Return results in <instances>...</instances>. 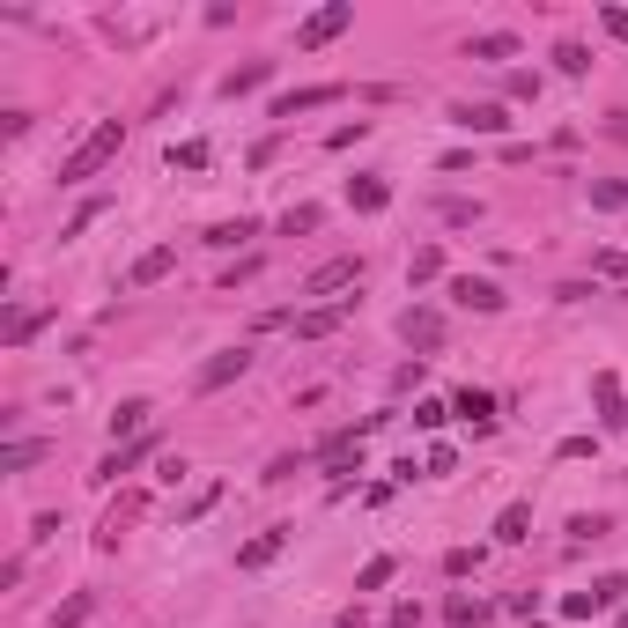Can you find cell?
<instances>
[{
    "instance_id": "obj_1",
    "label": "cell",
    "mask_w": 628,
    "mask_h": 628,
    "mask_svg": "<svg viewBox=\"0 0 628 628\" xmlns=\"http://www.w3.org/2000/svg\"><path fill=\"white\" fill-rule=\"evenodd\" d=\"M119 148H126V126H119V119H97V126L82 133V141H74V156L60 163V185H82V178H97V170H104L111 156H119Z\"/></svg>"
},
{
    "instance_id": "obj_2",
    "label": "cell",
    "mask_w": 628,
    "mask_h": 628,
    "mask_svg": "<svg viewBox=\"0 0 628 628\" xmlns=\"http://www.w3.org/2000/svg\"><path fill=\"white\" fill-rule=\"evenodd\" d=\"M340 30H355V0H333V8L303 15V23H296V52H318V45H333Z\"/></svg>"
},
{
    "instance_id": "obj_3",
    "label": "cell",
    "mask_w": 628,
    "mask_h": 628,
    "mask_svg": "<svg viewBox=\"0 0 628 628\" xmlns=\"http://www.w3.org/2000/svg\"><path fill=\"white\" fill-rule=\"evenodd\" d=\"M252 370V348H222V355H207V363L193 370V392L207 399V392H222V385H237V377Z\"/></svg>"
},
{
    "instance_id": "obj_4",
    "label": "cell",
    "mask_w": 628,
    "mask_h": 628,
    "mask_svg": "<svg viewBox=\"0 0 628 628\" xmlns=\"http://www.w3.org/2000/svg\"><path fill=\"white\" fill-rule=\"evenodd\" d=\"M348 89L340 82H311V89H281L274 104H266V119H296V111H326V104H340Z\"/></svg>"
},
{
    "instance_id": "obj_5",
    "label": "cell",
    "mask_w": 628,
    "mask_h": 628,
    "mask_svg": "<svg viewBox=\"0 0 628 628\" xmlns=\"http://www.w3.org/2000/svg\"><path fill=\"white\" fill-rule=\"evenodd\" d=\"M348 311H355V296H340V303H311V311H296V340H333L340 326H348Z\"/></svg>"
},
{
    "instance_id": "obj_6",
    "label": "cell",
    "mask_w": 628,
    "mask_h": 628,
    "mask_svg": "<svg viewBox=\"0 0 628 628\" xmlns=\"http://www.w3.org/2000/svg\"><path fill=\"white\" fill-rule=\"evenodd\" d=\"M399 340H407V348H444V311L407 303V311H399Z\"/></svg>"
},
{
    "instance_id": "obj_7",
    "label": "cell",
    "mask_w": 628,
    "mask_h": 628,
    "mask_svg": "<svg viewBox=\"0 0 628 628\" xmlns=\"http://www.w3.org/2000/svg\"><path fill=\"white\" fill-rule=\"evenodd\" d=\"M355 281H363V259H326V266H311V274H303L296 296H333V289H355Z\"/></svg>"
},
{
    "instance_id": "obj_8",
    "label": "cell",
    "mask_w": 628,
    "mask_h": 628,
    "mask_svg": "<svg viewBox=\"0 0 628 628\" xmlns=\"http://www.w3.org/2000/svg\"><path fill=\"white\" fill-rule=\"evenodd\" d=\"M141 459H163V436H133V444H119V451H111V459L97 466V473H89V481H119V473H133V466H141Z\"/></svg>"
},
{
    "instance_id": "obj_9",
    "label": "cell",
    "mask_w": 628,
    "mask_h": 628,
    "mask_svg": "<svg viewBox=\"0 0 628 628\" xmlns=\"http://www.w3.org/2000/svg\"><path fill=\"white\" fill-rule=\"evenodd\" d=\"M451 303H466V311L496 318V311H503V289H496V281H481V274H451Z\"/></svg>"
},
{
    "instance_id": "obj_10",
    "label": "cell",
    "mask_w": 628,
    "mask_h": 628,
    "mask_svg": "<svg viewBox=\"0 0 628 628\" xmlns=\"http://www.w3.org/2000/svg\"><path fill=\"white\" fill-rule=\"evenodd\" d=\"M621 592H628L621 577H599L592 592H569V599H562V614H569V621H592V614H606V606H614Z\"/></svg>"
},
{
    "instance_id": "obj_11",
    "label": "cell",
    "mask_w": 628,
    "mask_h": 628,
    "mask_svg": "<svg viewBox=\"0 0 628 628\" xmlns=\"http://www.w3.org/2000/svg\"><path fill=\"white\" fill-rule=\"evenodd\" d=\"M592 407H599V429H628V399H621V377L614 370L592 377Z\"/></svg>"
},
{
    "instance_id": "obj_12",
    "label": "cell",
    "mask_w": 628,
    "mask_h": 628,
    "mask_svg": "<svg viewBox=\"0 0 628 628\" xmlns=\"http://www.w3.org/2000/svg\"><path fill=\"white\" fill-rule=\"evenodd\" d=\"M281 547H289V525H266L259 540H244V547H237V569H266V562L281 555Z\"/></svg>"
},
{
    "instance_id": "obj_13",
    "label": "cell",
    "mask_w": 628,
    "mask_h": 628,
    "mask_svg": "<svg viewBox=\"0 0 628 628\" xmlns=\"http://www.w3.org/2000/svg\"><path fill=\"white\" fill-rule=\"evenodd\" d=\"M466 60L503 67V60H518V37H510V30H481V37H466Z\"/></svg>"
},
{
    "instance_id": "obj_14",
    "label": "cell",
    "mask_w": 628,
    "mask_h": 628,
    "mask_svg": "<svg viewBox=\"0 0 628 628\" xmlns=\"http://www.w3.org/2000/svg\"><path fill=\"white\" fill-rule=\"evenodd\" d=\"M348 207H355V215H385V207H392V185H385V178H348Z\"/></svg>"
},
{
    "instance_id": "obj_15",
    "label": "cell",
    "mask_w": 628,
    "mask_h": 628,
    "mask_svg": "<svg viewBox=\"0 0 628 628\" xmlns=\"http://www.w3.org/2000/svg\"><path fill=\"white\" fill-rule=\"evenodd\" d=\"M451 119H459L466 133H503L510 111H503V104H451Z\"/></svg>"
},
{
    "instance_id": "obj_16",
    "label": "cell",
    "mask_w": 628,
    "mask_h": 628,
    "mask_svg": "<svg viewBox=\"0 0 628 628\" xmlns=\"http://www.w3.org/2000/svg\"><path fill=\"white\" fill-rule=\"evenodd\" d=\"M170 266H178V252H170V244H156V252H141V259H133V274H126V281H133V289H156Z\"/></svg>"
},
{
    "instance_id": "obj_17",
    "label": "cell",
    "mask_w": 628,
    "mask_h": 628,
    "mask_svg": "<svg viewBox=\"0 0 628 628\" xmlns=\"http://www.w3.org/2000/svg\"><path fill=\"white\" fill-rule=\"evenodd\" d=\"M266 74H274V60H244L237 74H222V97H230V104L252 97V89H266Z\"/></svg>"
},
{
    "instance_id": "obj_18",
    "label": "cell",
    "mask_w": 628,
    "mask_h": 628,
    "mask_svg": "<svg viewBox=\"0 0 628 628\" xmlns=\"http://www.w3.org/2000/svg\"><path fill=\"white\" fill-rule=\"evenodd\" d=\"M451 414H466V422H473V429H481V436H488V429H496V399H488V392H473V385H466L459 399H451Z\"/></svg>"
},
{
    "instance_id": "obj_19",
    "label": "cell",
    "mask_w": 628,
    "mask_h": 628,
    "mask_svg": "<svg viewBox=\"0 0 628 628\" xmlns=\"http://www.w3.org/2000/svg\"><path fill=\"white\" fill-rule=\"evenodd\" d=\"M525 532H532V503H503V510H496V540H503V547H518Z\"/></svg>"
},
{
    "instance_id": "obj_20",
    "label": "cell",
    "mask_w": 628,
    "mask_h": 628,
    "mask_svg": "<svg viewBox=\"0 0 628 628\" xmlns=\"http://www.w3.org/2000/svg\"><path fill=\"white\" fill-rule=\"evenodd\" d=\"M252 237H259V222H252V215L215 222V230H207V244H215V252H237V244H252Z\"/></svg>"
},
{
    "instance_id": "obj_21",
    "label": "cell",
    "mask_w": 628,
    "mask_h": 628,
    "mask_svg": "<svg viewBox=\"0 0 628 628\" xmlns=\"http://www.w3.org/2000/svg\"><path fill=\"white\" fill-rule=\"evenodd\" d=\"M392 577H399V555H370V562H363V577H355V592H385Z\"/></svg>"
},
{
    "instance_id": "obj_22",
    "label": "cell",
    "mask_w": 628,
    "mask_h": 628,
    "mask_svg": "<svg viewBox=\"0 0 628 628\" xmlns=\"http://www.w3.org/2000/svg\"><path fill=\"white\" fill-rule=\"evenodd\" d=\"M45 459V444H37V436H15L8 451H0V473H23V466H37Z\"/></svg>"
},
{
    "instance_id": "obj_23",
    "label": "cell",
    "mask_w": 628,
    "mask_h": 628,
    "mask_svg": "<svg viewBox=\"0 0 628 628\" xmlns=\"http://www.w3.org/2000/svg\"><path fill=\"white\" fill-rule=\"evenodd\" d=\"M148 429V399H126L119 414H111V436H141Z\"/></svg>"
},
{
    "instance_id": "obj_24",
    "label": "cell",
    "mask_w": 628,
    "mask_h": 628,
    "mask_svg": "<svg viewBox=\"0 0 628 628\" xmlns=\"http://www.w3.org/2000/svg\"><path fill=\"white\" fill-rule=\"evenodd\" d=\"M89 614H97V592H74V599L60 606V614H52V628H82Z\"/></svg>"
},
{
    "instance_id": "obj_25",
    "label": "cell",
    "mask_w": 628,
    "mask_h": 628,
    "mask_svg": "<svg viewBox=\"0 0 628 628\" xmlns=\"http://www.w3.org/2000/svg\"><path fill=\"white\" fill-rule=\"evenodd\" d=\"M444 621H451V628H481L488 606H481V599H444Z\"/></svg>"
},
{
    "instance_id": "obj_26",
    "label": "cell",
    "mask_w": 628,
    "mask_h": 628,
    "mask_svg": "<svg viewBox=\"0 0 628 628\" xmlns=\"http://www.w3.org/2000/svg\"><path fill=\"white\" fill-rule=\"evenodd\" d=\"M318 222H326V215H318V207L303 200V207H289V215H281V237H311Z\"/></svg>"
},
{
    "instance_id": "obj_27",
    "label": "cell",
    "mask_w": 628,
    "mask_h": 628,
    "mask_svg": "<svg viewBox=\"0 0 628 628\" xmlns=\"http://www.w3.org/2000/svg\"><path fill=\"white\" fill-rule=\"evenodd\" d=\"M555 67H562V74H592V52H584L577 37H562V45H555Z\"/></svg>"
},
{
    "instance_id": "obj_28",
    "label": "cell",
    "mask_w": 628,
    "mask_h": 628,
    "mask_svg": "<svg viewBox=\"0 0 628 628\" xmlns=\"http://www.w3.org/2000/svg\"><path fill=\"white\" fill-rule=\"evenodd\" d=\"M444 274V252H436V244H422V252L407 259V281H436Z\"/></svg>"
},
{
    "instance_id": "obj_29",
    "label": "cell",
    "mask_w": 628,
    "mask_h": 628,
    "mask_svg": "<svg viewBox=\"0 0 628 628\" xmlns=\"http://www.w3.org/2000/svg\"><path fill=\"white\" fill-rule=\"evenodd\" d=\"M473 569H481V547H451L444 555V577H473Z\"/></svg>"
},
{
    "instance_id": "obj_30",
    "label": "cell",
    "mask_w": 628,
    "mask_h": 628,
    "mask_svg": "<svg viewBox=\"0 0 628 628\" xmlns=\"http://www.w3.org/2000/svg\"><path fill=\"white\" fill-rule=\"evenodd\" d=\"M170 170H207V141H185V148H170Z\"/></svg>"
},
{
    "instance_id": "obj_31",
    "label": "cell",
    "mask_w": 628,
    "mask_h": 628,
    "mask_svg": "<svg viewBox=\"0 0 628 628\" xmlns=\"http://www.w3.org/2000/svg\"><path fill=\"white\" fill-rule=\"evenodd\" d=\"M414 422H422V429H444L451 407H444V399H414Z\"/></svg>"
},
{
    "instance_id": "obj_32",
    "label": "cell",
    "mask_w": 628,
    "mask_h": 628,
    "mask_svg": "<svg viewBox=\"0 0 628 628\" xmlns=\"http://www.w3.org/2000/svg\"><path fill=\"white\" fill-rule=\"evenodd\" d=\"M592 207H628V185L621 178H599L592 185Z\"/></svg>"
},
{
    "instance_id": "obj_33",
    "label": "cell",
    "mask_w": 628,
    "mask_h": 628,
    "mask_svg": "<svg viewBox=\"0 0 628 628\" xmlns=\"http://www.w3.org/2000/svg\"><path fill=\"white\" fill-rule=\"evenodd\" d=\"M592 274H606V281H628V252H592Z\"/></svg>"
},
{
    "instance_id": "obj_34",
    "label": "cell",
    "mask_w": 628,
    "mask_h": 628,
    "mask_svg": "<svg viewBox=\"0 0 628 628\" xmlns=\"http://www.w3.org/2000/svg\"><path fill=\"white\" fill-rule=\"evenodd\" d=\"M37 326H45V311H15V318H8V340H15V348H23V340H30Z\"/></svg>"
},
{
    "instance_id": "obj_35",
    "label": "cell",
    "mask_w": 628,
    "mask_h": 628,
    "mask_svg": "<svg viewBox=\"0 0 628 628\" xmlns=\"http://www.w3.org/2000/svg\"><path fill=\"white\" fill-rule=\"evenodd\" d=\"M436 215H444V222H459V230H466V222H481V207H473V200H444Z\"/></svg>"
},
{
    "instance_id": "obj_36",
    "label": "cell",
    "mask_w": 628,
    "mask_h": 628,
    "mask_svg": "<svg viewBox=\"0 0 628 628\" xmlns=\"http://www.w3.org/2000/svg\"><path fill=\"white\" fill-rule=\"evenodd\" d=\"M215 496H222V488H200V496H193V503H185V510H178V525H193V518H207V510H215Z\"/></svg>"
},
{
    "instance_id": "obj_37",
    "label": "cell",
    "mask_w": 628,
    "mask_h": 628,
    "mask_svg": "<svg viewBox=\"0 0 628 628\" xmlns=\"http://www.w3.org/2000/svg\"><path fill=\"white\" fill-rule=\"evenodd\" d=\"M355 141H370V119H355V126H333V141H326V148H355Z\"/></svg>"
},
{
    "instance_id": "obj_38",
    "label": "cell",
    "mask_w": 628,
    "mask_h": 628,
    "mask_svg": "<svg viewBox=\"0 0 628 628\" xmlns=\"http://www.w3.org/2000/svg\"><path fill=\"white\" fill-rule=\"evenodd\" d=\"M451 466H459V459H451V444H436V451H429V459H422V473H429V481H444V473H451Z\"/></svg>"
},
{
    "instance_id": "obj_39",
    "label": "cell",
    "mask_w": 628,
    "mask_h": 628,
    "mask_svg": "<svg viewBox=\"0 0 628 628\" xmlns=\"http://www.w3.org/2000/svg\"><path fill=\"white\" fill-rule=\"evenodd\" d=\"M599 30H606V37H621V45H628V8H599Z\"/></svg>"
},
{
    "instance_id": "obj_40",
    "label": "cell",
    "mask_w": 628,
    "mask_h": 628,
    "mask_svg": "<svg viewBox=\"0 0 628 628\" xmlns=\"http://www.w3.org/2000/svg\"><path fill=\"white\" fill-rule=\"evenodd\" d=\"M592 451H599L592 436H562V444H555V459H592Z\"/></svg>"
}]
</instances>
